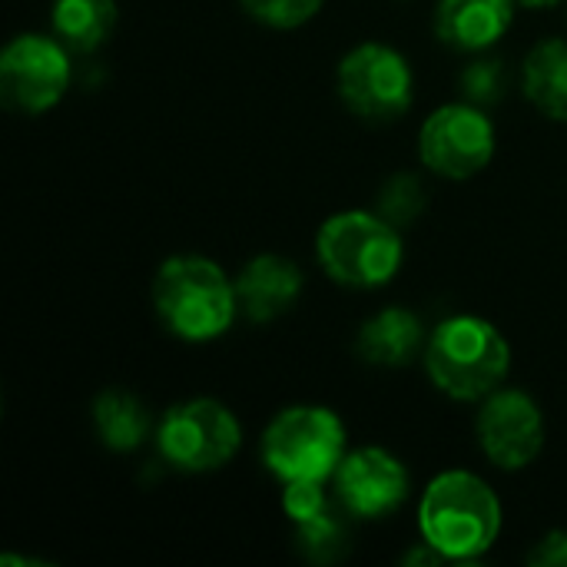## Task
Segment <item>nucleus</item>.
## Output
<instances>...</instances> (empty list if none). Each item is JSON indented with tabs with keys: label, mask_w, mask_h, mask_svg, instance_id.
Wrapping results in <instances>:
<instances>
[{
	"label": "nucleus",
	"mask_w": 567,
	"mask_h": 567,
	"mask_svg": "<svg viewBox=\"0 0 567 567\" xmlns=\"http://www.w3.org/2000/svg\"><path fill=\"white\" fill-rule=\"evenodd\" d=\"M422 542L445 555V561L482 558L502 532L498 495L472 472H442L419 505Z\"/></svg>",
	"instance_id": "nucleus-1"
},
{
	"label": "nucleus",
	"mask_w": 567,
	"mask_h": 567,
	"mask_svg": "<svg viewBox=\"0 0 567 567\" xmlns=\"http://www.w3.org/2000/svg\"><path fill=\"white\" fill-rule=\"evenodd\" d=\"M153 306L166 329L186 342L219 339L236 312V282L206 256H173L153 279Z\"/></svg>",
	"instance_id": "nucleus-2"
},
{
	"label": "nucleus",
	"mask_w": 567,
	"mask_h": 567,
	"mask_svg": "<svg viewBox=\"0 0 567 567\" xmlns=\"http://www.w3.org/2000/svg\"><path fill=\"white\" fill-rule=\"evenodd\" d=\"M425 369L439 392L458 402L488 399L512 369L508 339L478 316L445 319L425 342Z\"/></svg>",
	"instance_id": "nucleus-3"
},
{
	"label": "nucleus",
	"mask_w": 567,
	"mask_h": 567,
	"mask_svg": "<svg viewBox=\"0 0 567 567\" xmlns=\"http://www.w3.org/2000/svg\"><path fill=\"white\" fill-rule=\"evenodd\" d=\"M316 252L326 276L349 289H379L402 269L399 226L365 209H346L322 223Z\"/></svg>",
	"instance_id": "nucleus-4"
},
{
	"label": "nucleus",
	"mask_w": 567,
	"mask_h": 567,
	"mask_svg": "<svg viewBox=\"0 0 567 567\" xmlns=\"http://www.w3.org/2000/svg\"><path fill=\"white\" fill-rule=\"evenodd\" d=\"M266 468L282 482H329L346 458V425L332 409L292 405L262 435Z\"/></svg>",
	"instance_id": "nucleus-5"
},
{
	"label": "nucleus",
	"mask_w": 567,
	"mask_h": 567,
	"mask_svg": "<svg viewBox=\"0 0 567 567\" xmlns=\"http://www.w3.org/2000/svg\"><path fill=\"white\" fill-rule=\"evenodd\" d=\"M243 445L239 419L216 399L173 405L159 422V452L179 472H216Z\"/></svg>",
	"instance_id": "nucleus-6"
},
{
	"label": "nucleus",
	"mask_w": 567,
	"mask_h": 567,
	"mask_svg": "<svg viewBox=\"0 0 567 567\" xmlns=\"http://www.w3.org/2000/svg\"><path fill=\"white\" fill-rule=\"evenodd\" d=\"M412 93L415 80L409 60L385 43H359L339 63V96L355 116L369 123L405 116Z\"/></svg>",
	"instance_id": "nucleus-7"
},
{
	"label": "nucleus",
	"mask_w": 567,
	"mask_h": 567,
	"mask_svg": "<svg viewBox=\"0 0 567 567\" xmlns=\"http://www.w3.org/2000/svg\"><path fill=\"white\" fill-rule=\"evenodd\" d=\"M70 86V56L56 37L20 33L0 53V100L7 110L37 116L63 100Z\"/></svg>",
	"instance_id": "nucleus-8"
},
{
	"label": "nucleus",
	"mask_w": 567,
	"mask_h": 567,
	"mask_svg": "<svg viewBox=\"0 0 567 567\" xmlns=\"http://www.w3.org/2000/svg\"><path fill=\"white\" fill-rule=\"evenodd\" d=\"M422 163L445 179H468L495 156V126L475 103L439 106L419 133Z\"/></svg>",
	"instance_id": "nucleus-9"
},
{
	"label": "nucleus",
	"mask_w": 567,
	"mask_h": 567,
	"mask_svg": "<svg viewBox=\"0 0 567 567\" xmlns=\"http://www.w3.org/2000/svg\"><path fill=\"white\" fill-rule=\"evenodd\" d=\"M478 445L485 458L505 472L528 468L545 445L538 402L518 389H495L478 412Z\"/></svg>",
	"instance_id": "nucleus-10"
},
{
	"label": "nucleus",
	"mask_w": 567,
	"mask_h": 567,
	"mask_svg": "<svg viewBox=\"0 0 567 567\" xmlns=\"http://www.w3.org/2000/svg\"><path fill=\"white\" fill-rule=\"evenodd\" d=\"M332 482H336L339 505L352 518H385L409 495L405 465L379 445L349 452L342 465L336 468Z\"/></svg>",
	"instance_id": "nucleus-11"
},
{
	"label": "nucleus",
	"mask_w": 567,
	"mask_h": 567,
	"mask_svg": "<svg viewBox=\"0 0 567 567\" xmlns=\"http://www.w3.org/2000/svg\"><path fill=\"white\" fill-rule=\"evenodd\" d=\"M299 292H302L299 266L276 256V252H262V256L249 259L246 269L236 279L239 309L246 312L249 322L279 319L282 312H289L296 306Z\"/></svg>",
	"instance_id": "nucleus-12"
},
{
	"label": "nucleus",
	"mask_w": 567,
	"mask_h": 567,
	"mask_svg": "<svg viewBox=\"0 0 567 567\" xmlns=\"http://www.w3.org/2000/svg\"><path fill=\"white\" fill-rule=\"evenodd\" d=\"M515 0H439L435 33L455 50H485L512 27Z\"/></svg>",
	"instance_id": "nucleus-13"
},
{
	"label": "nucleus",
	"mask_w": 567,
	"mask_h": 567,
	"mask_svg": "<svg viewBox=\"0 0 567 567\" xmlns=\"http://www.w3.org/2000/svg\"><path fill=\"white\" fill-rule=\"evenodd\" d=\"M355 346L365 362L395 369V365H409L422 352L425 332L409 309H382L359 329Z\"/></svg>",
	"instance_id": "nucleus-14"
},
{
	"label": "nucleus",
	"mask_w": 567,
	"mask_h": 567,
	"mask_svg": "<svg viewBox=\"0 0 567 567\" xmlns=\"http://www.w3.org/2000/svg\"><path fill=\"white\" fill-rule=\"evenodd\" d=\"M50 23L70 53H93L116 27V0H53Z\"/></svg>",
	"instance_id": "nucleus-15"
},
{
	"label": "nucleus",
	"mask_w": 567,
	"mask_h": 567,
	"mask_svg": "<svg viewBox=\"0 0 567 567\" xmlns=\"http://www.w3.org/2000/svg\"><path fill=\"white\" fill-rule=\"evenodd\" d=\"M525 96L551 120L567 123V40L538 43L522 70Z\"/></svg>",
	"instance_id": "nucleus-16"
},
{
	"label": "nucleus",
	"mask_w": 567,
	"mask_h": 567,
	"mask_svg": "<svg viewBox=\"0 0 567 567\" xmlns=\"http://www.w3.org/2000/svg\"><path fill=\"white\" fill-rule=\"evenodd\" d=\"M93 429L100 442L113 452H133L150 435V412L130 392L110 389L93 402Z\"/></svg>",
	"instance_id": "nucleus-17"
},
{
	"label": "nucleus",
	"mask_w": 567,
	"mask_h": 567,
	"mask_svg": "<svg viewBox=\"0 0 567 567\" xmlns=\"http://www.w3.org/2000/svg\"><path fill=\"white\" fill-rule=\"evenodd\" d=\"M342 512H346V508H342ZM342 512L329 505V508L319 512L316 518L296 525V545H299V551H302L309 561L329 565V561H339V558L346 555L349 528H346V522H342Z\"/></svg>",
	"instance_id": "nucleus-18"
},
{
	"label": "nucleus",
	"mask_w": 567,
	"mask_h": 567,
	"mask_svg": "<svg viewBox=\"0 0 567 567\" xmlns=\"http://www.w3.org/2000/svg\"><path fill=\"white\" fill-rule=\"evenodd\" d=\"M422 209H425V193L415 176L402 173L385 183L379 196V216H385L392 226H409Z\"/></svg>",
	"instance_id": "nucleus-19"
},
{
	"label": "nucleus",
	"mask_w": 567,
	"mask_h": 567,
	"mask_svg": "<svg viewBox=\"0 0 567 567\" xmlns=\"http://www.w3.org/2000/svg\"><path fill=\"white\" fill-rule=\"evenodd\" d=\"M322 3L326 0H243L249 17H256L259 23L276 27V30L302 27L306 20H312L322 10Z\"/></svg>",
	"instance_id": "nucleus-20"
},
{
	"label": "nucleus",
	"mask_w": 567,
	"mask_h": 567,
	"mask_svg": "<svg viewBox=\"0 0 567 567\" xmlns=\"http://www.w3.org/2000/svg\"><path fill=\"white\" fill-rule=\"evenodd\" d=\"M462 86H465V96L482 106V103H498L502 90H505V70H502V60H478L465 70L462 76Z\"/></svg>",
	"instance_id": "nucleus-21"
},
{
	"label": "nucleus",
	"mask_w": 567,
	"mask_h": 567,
	"mask_svg": "<svg viewBox=\"0 0 567 567\" xmlns=\"http://www.w3.org/2000/svg\"><path fill=\"white\" fill-rule=\"evenodd\" d=\"M329 508V498L322 492V482H289L282 488V512L292 525L316 518Z\"/></svg>",
	"instance_id": "nucleus-22"
},
{
	"label": "nucleus",
	"mask_w": 567,
	"mask_h": 567,
	"mask_svg": "<svg viewBox=\"0 0 567 567\" xmlns=\"http://www.w3.org/2000/svg\"><path fill=\"white\" fill-rule=\"evenodd\" d=\"M528 565L535 567H567V532H551L538 542V548L528 555Z\"/></svg>",
	"instance_id": "nucleus-23"
},
{
	"label": "nucleus",
	"mask_w": 567,
	"mask_h": 567,
	"mask_svg": "<svg viewBox=\"0 0 567 567\" xmlns=\"http://www.w3.org/2000/svg\"><path fill=\"white\" fill-rule=\"evenodd\" d=\"M525 3H532V7H555V3H561V0H525Z\"/></svg>",
	"instance_id": "nucleus-24"
}]
</instances>
